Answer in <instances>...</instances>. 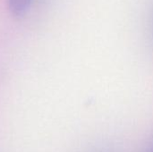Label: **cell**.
Returning a JSON list of instances; mask_svg holds the SVG:
<instances>
[{"label": "cell", "mask_w": 153, "mask_h": 152, "mask_svg": "<svg viewBox=\"0 0 153 152\" xmlns=\"http://www.w3.org/2000/svg\"><path fill=\"white\" fill-rule=\"evenodd\" d=\"M32 0H7L8 9L15 17L23 16L30 7Z\"/></svg>", "instance_id": "obj_1"}, {"label": "cell", "mask_w": 153, "mask_h": 152, "mask_svg": "<svg viewBox=\"0 0 153 152\" xmlns=\"http://www.w3.org/2000/svg\"><path fill=\"white\" fill-rule=\"evenodd\" d=\"M147 152H153V142L152 144L151 145V147L149 148V150L147 151Z\"/></svg>", "instance_id": "obj_2"}]
</instances>
